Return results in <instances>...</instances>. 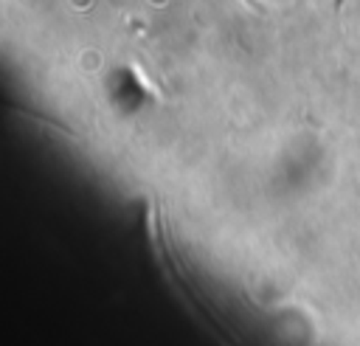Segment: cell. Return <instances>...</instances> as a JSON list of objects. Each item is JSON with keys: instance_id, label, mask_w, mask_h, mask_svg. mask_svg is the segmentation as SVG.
<instances>
[{"instance_id": "obj_1", "label": "cell", "mask_w": 360, "mask_h": 346, "mask_svg": "<svg viewBox=\"0 0 360 346\" xmlns=\"http://www.w3.org/2000/svg\"><path fill=\"white\" fill-rule=\"evenodd\" d=\"M146 231H149V242H152V253H155V262L166 278V284L172 287V293L180 298V304L186 307V312L208 332L214 335L219 343H225L231 335L228 329L219 323V318L211 312V307L205 304V298L191 287V281L183 276V264H180V256L169 239V231H166V219H163V211H160V203L152 200L149 203V211H146Z\"/></svg>"}]
</instances>
